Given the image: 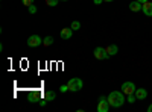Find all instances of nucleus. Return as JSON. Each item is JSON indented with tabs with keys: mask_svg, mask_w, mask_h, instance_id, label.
I'll return each instance as SVG.
<instances>
[{
	"mask_svg": "<svg viewBox=\"0 0 152 112\" xmlns=\"http://www.w3.org/2000/svg\"><path fill=\"white\" fill-rule=\"evenodd\" d=\"M55 97H56V94H55L53 91H46V92H44V98H46L47 102L55 100Z\"/></svg>",
	"mask_w": 152,
	"mask_h": 112,
	"instance_id": "obj_13",
	"label": "nucleus"
},
{
	"mask_svg": "<svg viewBox=\"0 0 152 112\" xmlns=\"http://www.w3.org/2000/svg\"><path fill=\"white\" fill-rule=\"evenodd\" d=\"M46 5L50 6V8H53V6L58 5V0H46Z\"/></svg>",
	"mask_w": 152,
	"mask_h": 112,
	"instance_id": "obj_16",
	"label": "nucleus"
},
{
	"mask_svg": "<svg viewBox=\"0 0 152 112\" xmlns=\"http://www.w3.org/2000/svg\"><path fill=\"white\" fill-rule=\"evenodd\" d=\"M104 2H114V0H104Z\"/></svg>",
	"mask_w": 152,
	"mask_h": 112,
	"instance_id": "obj_25",
	"label": "nucleus"
},
{
	"mask_svg": "<svg viewBox=\"0 0 152 112\" xmlns=\"http://www.w3.org/2000/svg\"><path fill=\"white\" fill-rule=\"evenodd\" d=\"M41 44H43V40L38 35H31L29 38H28V46L29 47H38V46H41Z\"/></svg>",
	"mask_w": 152,
	"mask_h": 112,
	"instance_id": "obj_6",
	"label": "nucleus"
},
{
	"mask_svg": "<svg viewBox=\"0 0 152 112\" xmlns=\"http://www.w3.org/2000/svg\"><path fill=\"white\" fill-rule=\"evenodd\" d=\"M93 53H94V58L96 59H108L110 58V55L107 53V50H105L104 47H96Z\"/></svg>",
	"mask_w": 152,
	"mask_h": 112,
	"instance_id": "obj_5",
	"label": "nucleus"
},
{
	"mask_svg": "<svg viewBox=\"0 0 152 112\" xmlns=\"http://www.w3.org/2000/svg\"><path fill=\"white\" fill-rule=\"evenodd\" d=\"M143 14L146 15V17H152V2H146V3H143Z\"/></svg>",
	"mask_w": 152,
	"mask_h": 112,
	"instance_id": "obj_11",
	"label": "nucleus"
},
{
	"mask_svg": "<svg viewBox=\"0 0 152 112\" xmlns=\"http://www.w3.org/2000/svg\"><path fill=\"white\" fill-rule=\"evenodd\" d=\"M129 9H131L132 12H138V11L143 9V3H140L138 0H134V2L129 3Z\"/></svg>",
	"mask_w": 152,
	"mask_h": 112,
	"instance_id": "obj_9",
	"label": "nucleus"
},
{
	"mask_svg": "<svg viewBox=\"0 0 152 112\" xmlns=\"http://www.w3.org/2000/svg\"><path fill=\"white\" fill-rule=\"evenodd\" d=\"M135 97H137V100H145V98L148 97V91L145 88H137L135 90Z\"/></svg>",
	"mask_w": 152,
	"mask_h": 112,
	"instance_id": "obj_8",
	"label": "nucleus"
},
{
	"mask_svg": "<svg viewBox=\"0 0 152 112\" xmlns=\"http://www.w3.org/2000/svg\"><path fill=\"white\" fill-rule=\"evenodd\" d=\"M102 2H104V0H94V5H100Z\"/></svg>",
	"mask_w": 152,
	"mask_h": 112,
	"instance_id": "obj_22",
	"label": "nucleus"
},
{
	"mask_svg": "<svg viewBox=\"0 0 152 112\" xmlns=\"http://www.w3.org/2000/svg\"><path fill=\"white\" fill-rule=\"evenodd\" d=\"M28 102H29V103H37V102H40V94H38V92H29Z\"/></svg>",
	"mask_w": 152,
	"mask_h": 112,
	"instance_id": "obj_12",
	"label": "nucleus"
},
{
	"mask_svg": "<svg viewBox=\"0 0 152 112\" xmlns=\"http://www.w3.org/2000/svg\"><path fill=\"white\" fill-rule=\"evenodd\" d=\"M70 27H72L73 30H79V29H81V23H79V21H73Z\"/></svg>",
	"mask_w": 152,
	"mask_h": 112,
	"instance_id": "obj_15",
	"label": "nucleus"
},
{
	"mask_svg": "<svg viewBox=\"0 0 152 112\" xmlns=\"http://www.w3.org/2000/svg\"><path fill=\"white\" fill-rule=\"evenodd\" d=\"M111 108V105L108 103V98H105L104 95L99 98V103H97V112H108V109Z\"/></svg>",
	"mask_w": 152,
	"mask_h": 112,
	"instance_id": "obj_4",
	"label": "nucleus"
},
{
	"mask_svg": "<svg viewBox=\"0 0 152 112\" xmlns=\"http://www.w3.org/2000/svg\"><path fill=\"white\" fill-rule=\"evenodd\" d=\"M148 112H152V105H151V106L148 108Z\"/></svg>",
	"mask_w": 152,
	"mask_h": 112,
	"instance_id": "obj_24",
	"label": "nucleus"
},
{
	"mask_svg": "<svg viewBox=\"0 0 152 112\" xmlns=\"http://www.w3.org/2000/svg\"><path fill=\"white\" fill-rule=\"evenodd\" d=\"M128 98H126V102L128 103H134L135 100H137V97H135V94H131V95H126Z\"/></svg>",
	"mask_w": 152,
	"mask_h": 112,
	"instance_id": "obj_17",
	"label": "nucleus"
},
{
	"mask_svg": "<svg viewBox=\"0 0 152 112\" xmlns=\"http://www.w3.org/2000/svg\"><path fill=\"white\" fill-rule=\"evenodd\" d=\"M73 29L72 27H64V29H61V33H59V36L62 40H70L72 38V35H73Z\"/></svg>",
	"mask_w": 152,
	"mask_h": 112,
	"instance_id": "obj_7",
	"label": "nucleus"
},
{
	"mask_svg": "<svg viewBox=\"0 0 152 112\" xmlns=\"http://www.w3.org/2000/svg\"><path fill=\"white\" fill-rule=\"evenodd\" d=\"M46 103H47V100H46V98L43 97L41 100H40V105H41V106H46Z\"/></svg>",
	"mask_w": 152,
	"mask_h": 112,
	"instance_id": "obj_21",
	"label": "nucleus"
},
{
	"mask_svg": "<svg viewBox=\"0 0 152 112\" xmlns=\"http://www.w3.org/2000/svg\"><path fill=\"white\" fill-rule=\"evenodd\" d=\"M28 9H29V14H35V12H37V6L35 5H31Z\"/></svg>",
	"mask_w": 152,
	"mask_h": 112,
	"instance_id": "obj_19",
	"label": "nucleus"
},
{
	"mask_svg": "<svg viewBox=\"0 0 152 112\" xmlns=\"http://www.w3.org/2000/svg\"><path fill=\"white\" fill-rule=\"evenodd\" d=\"M140 3H146V2H149V0H138Z\"/></svg>",
	"mask_w": 152,
	"mask_h": 112,
	"instance_id": "obj_23",
	"label": "nucleus"
},
{
	"mask_svg": "<svg viewBox=\"0 0 152 112\" xmlns=\"http://www.w3.org/2000/svg\"><path fill=\"white\" fill-rule=\"evenodd\" d=\"M122 92L125 94V95H131V94H134L135 92V85H134V82H123L122 83Z\"/></svg>",
	"mask_w": 152,
	"mask_h": 112,
	"instance_id": "obj_3",
	"label": "nucleus"
},
{
	"mask_svg": "<svg viewBox=\"0 0 152 112\" xmlns=\"http://www.w3.org/2000/svg\"><path fill=\"white\" fill-rule=\"evenodd\" d=\"M67 85H69V91L76 92V91H81V90H82L84 82H82V79H79V77H72Z\"/></svg>",
	"mask_w": 152,
	"mask_h": 112,
	"instance_id": "obj_2",
	"label": "nucleus"
},
{
	"mask_svg": "<svg viewBox=\"0 0 152 112\" xmlns=\"http://www.w3.org/2000/svg\"><path fill=\"white\" fill-rule=\"evenodd\" d=\"M105 50H107V53H108L110 56H114V55L119 53V47H117L116 44H110V46L105 47Z\"/></svg>",
	"mask_w": 152,
	"mask_h": 112,
	"instance_id": "obj_10",
	"label": "nucleus"
},
{
	"mask_svg": "<svg viewBox=\"0 0 152 112\" xmlns=\"http://www.w3.org/2000/svg\"><path fill=\"white\" fill-rule=\"evenodd\" d=\"M62 2H67V0H62Z\"/></svg>",
	"mask_w": 152,
	"mask_h": 112,
	"instance_id": "obj_26",
	"label": "nucleus"
},
{
	"mask_svg": "<svg viewBox=\"0 0 152 112\" xmlns=\"http://www.w3.org/2000/svg\"><path fill=\"white\" fill-rule=\"evenodd\" d=\"M59 91H61V92H67V91H69V85H61Z\"/></svg>",
	"mask_w": 152,
	"mask_h": 112,
	"instance_id": "obj_20",
	"label": "nucleus"
},
{
	"mask_svg": "<svg viewBox=\"0 0 152 112\" xmlns=\"http://www.w3.org/2000/svg\"><path fill=\"white\" fill-rule=\"evenodd\" d=\"M21 2H23L24 6H28V8H29L31 5H34V0H21Z\"/></svg>",
	"mask_w": 152,
	"mask_h": 112,
	"instance_id": "obj_18",
	"label": "nucleus"
},
{
	"mask_svg": "<svg viewBox=\"0 0 152 112\" xmlns=\"http://www.w3.org/2000/svg\"><path fill=\"white\" fill-rule=\"evenodd\" d=\"M126 102V95L120 91H111L108 94V103L111 105V108H120L123 103Z\"/></svg>",
	"mask_w": 152,
	"mask_h": 112,
	"instance_id": "obj_1",
	"label": "nucleus"
},
{
	"mask_svg": "<svg viewBox=\"0 0 152 112\" xmlns=\"http://www.w3.org/2000/svg\"><path fill=\"white\" fill-rule=\"evenodd\" d=\"M53 44V36H46V38L43 40V46L49 47V46H52Z\"/></svg>",
	"mask_w": 152,
	"mask_h": 112,
	"instance_id": "obj_14",
	"label": "nucleus"
}]
</instances>
